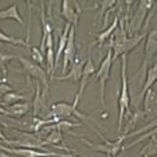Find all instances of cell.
Segmentation results:
<instances>
[{
  "mask_svg": "<svg viewBox=\"0 0 157 157\" xmlns=\"http://www.w3.org/2000/svg\"><path fill=\"white\" fill-rule=\"evenodd\" d=\"M118 133L121 134L124 128V122L129 118L130 110V95L129 87H128V78H126V55L121 56V90L118 97Z\"/></svg>",
  "mask_w": 157,
  "mask_h": 157,
  "instance_id": "6da1fadb",
  "label": "cell"
},
{
  "mask_svg": "<svg viewBox=\"0 0 157 157\" xmlns=\"http://www.w3.org/2000/svg\"><path fill=\"white\" fill-rule=\"evenodd\" d=\"M157 52V30L153 28L152 31H149L148 35L145 38V47H144V58H142V62L138 70L134 73V75L130 77V81L138 79V83L142 86L146 77V71L149 69V65H151L152 59L156 56Z\"/></svg>",
  "mask_w": 157,
  "mask_h": 157,
  "instance_id": "7a4b0ae2",
  "label": "cell"
},
{
  "mask_svg": "<svg viewBox=\"0 0 157 157\" xmlns=\"http://www.w3.org/2000/svg\"><path fill=\"white\" fill-rule=\"evenodd\" d=\"M13 133L17 136L16 140H7L4 144L10 148H20V149H40L42 152L46 151V145L39 133H31V132H22L13 130Z\"/></svg>",
  "mask_w": 157,
  "mask_h": 157,
  "instance_id": "3957f363",
  "label": "cell"
},
{
  "mask_svg": "<svg viewBox=\"0 0 157 157\" xmlns=\"http://www.w3.org/2000/svg\"><path fill=\"white\" fill-rule=\"evenodd\" d=\"M17 60L22 65L23 73L24 75L27 77V81H30V78H34V79L39 81L42 85H43V90H42V95L47 98L48 95V87H50V81H48V75L47 73L43 70V67L40 65H36L33 60H30L28 58H24L22 55H17Z\"/></svg>",
  "mask_w": 157,
  "mask_h": 157,
  "instance_id": "277c9868",
  "label": "cell"
},
{
  "mask_svg": "<svg viewBox=\"0 0 157 157\" xmlns=\"http://www.w3.org/2000/svg\"><path fill=\"white\" fill-rule=\"evenodd\" d=\"M155 3L156 2H153V0H141V2L138 3V8L136 10L133 16H132L128 22H125V19H124L125 24H126L128 36H136V35H138V33L142 30L145 17L148 15L149 10L152 8Z\"/></svg>",
  "mask_w": 157,
  "mask_h": 157,
  "instance_id": "5b68a950",
  "label": "cell"
},
{
  "mask_svg": "<svg viewBox=\"0 0 157 157\" xmlns=\"http://www.w3.org/2000/svg\"><path fill=\"white\" fill-rule=\"evenodd\" d=\"M79 137H81V141L83 142L85 145H87L91 151L105 153L106 156H110V157H116L117 155H120V153L122 152V144L125 141V138H124L122 134L120 136L117 141L105 140V142H102V144H93L91 141H89V140L85 138L83 134H79Z\"/></svg>",
  "mask_w": 157,
  "mask_h": 157,
  "instance_id": "8992f818",
  "label": "cell"
},
{
  "mask_svg": "<svg viewBox=\"0 0 157 157\" xmlns=\"http://www.w3.org/2000/svg\"><path fill=\"white\" fill-rule=\"evenodd\" d=\"M113 60H112V50H108L105 59L101 62L99 69L95 73V79L98 81V87H99V102L101 106H105V89H106V82L110 78V69H112Z\"/></svg>",
  "mask_w": 157,
  "mask_h": 157,
  "instance_id": "52a82bcc",
  "label": "cell"
},
{
  "mask_svg": "<svg viewBox=\"0 0 157 157\" xmlns=\"http://www.w3.org/2000/svg\"><path fill=\"white\" fill-rule=\"evenodd\" d=\"M146 35H148V33L138 34V35H136V36H128L126 39H125L124 43L113 47L112 48V60L114 62L117 58H120V56H122V55H126L128 52L133 51V50L140 44V42L144 40V39L146 38Z\"/></svg>",
  "mask_w": 157,
  "mask_h": 157,
  "instance_id": "ba28073f",
  "label": "cell"
},
{
  "mask_svg": "<svg viewBox=\"0 0 157 157\" xmlns=\"http://www.w3.org/2000/svg\"><path fill=\"white\" fill-rule=\"evenodd\" d=\"M77 56V47H75V28L73 26L70 27L69 36H67L66 47L63 51V66H62V74L65 75L69 70V66L74 62Z\"/></svg>",
  "mask_w": 157,
  "mask_h": 157,
  "instance_id": "9c48e42d",
  "label": "cell"
},
{
  "mask_svg": "<svg viewBox=\"0 0 157 157\" xmlns=\"http://www.w3.org/2000/svg\"><path fill=\"white\" fill-rule=\"evenodd\" d=\"M94 74H95V66H94V62H93V58H91V46H89L87 58H86V60H85L83 70H82L79 90H78V93H77V95L79 98L82 97V94H83V91H85V89H86V86L91 82L93 78H94Z\"/></svg>",
  "mask_w": 157,
  "mask_h": 157,
  "instance_id": "30bf717a",
  "label": "cell"
},
{
  "mask_svg": "<svg viewBox=\"0 0 157 157\" xmlns=\"http://www.w3.org/2000/svg\"><path fill=\"white\" fill-rule=\"evenodd\" d=\"M142 112L145 117H151L152 120L156 118V109H157V95H156V87L152 86L142 97Z\"/></svg>",
  "mask_w": 157,
  "mask_h": 157,
  "instance_id": "8fae6325",
  "label": "cell"
},
{
  "mask_svg": "<svg viewBox=\"0 0 157 157\" xmlns=\"http://www.w3.org/2000/svg\"><path fill=\"white\" fill-rule=\"evenodd\" d=\"M156 79H157V65H156V63H152V66L148 69V71H146L145 82L142 83V89H141L140 94H138L137 98H136V103H134L136 108L134 109L140 108V102L142 101V97H144V94L153 86V85L156 83Z\"/></svg>",
  "mask_w": 157,
  "mask_h": 157,
  "instance_id": "7c38bea8",
  "label": "cell"
},
{
  "mask_svg": "<svg viewBox=\"0 0 157 157\" xmlns=\"http://www.w3.org/2000/svg\"><path fill=\"white\" fill-rule=\"evenodd\" d=\"M83 65H85V60H82L81 58L75 56L74 62L70 65V71H69V73H66L65 75L54 77V79H56V81H67V79H71V81H74V82L81 81L82 70H83Z\"/></svg>",
  "mask_w": 157,
  "mask_h": 157,
  "instance_id": "4fadbf2b",
  "label": "cell"
},
{
  "mask_svg": "<svg viewBox=\"0 0 157 157\" xmlns=\"http://www.w3.org/2000/svg\"><path fill=\"white\" fill-rule=\"evenodd\" d=\"M60 16H62L69 24H71L74 28H77L78 22H79V15H78L75 8H74L73 2L63 0L62 7H60Z\"/></svg>",
  "mask_w": 157,
  "mask_h": 157,
  "instance_id": "5bb4252c",
  "label": "cell"
},
{
  "mask_svg": "<svg viewBox=\"0 0 157 157\" xmlns=\"http://www.w3.org/2000/svg\"><path fill=\"white\" fill-rule=\"evenodd\" d=\"M46 97L42 95V89H40V83L36 85V90H35V95L33 99V103H31V108H33V118H39L38 116H40L42 113L44 112L46 109Z\"/></svg>",
  "mask_w": 157,
  "mask_h": 157,
  "instance_id": "9a60e30c",
  "label": "cell"
},
{
  "mask_svg": "<svg viewBox=\"0 0 157 157\" xmlns=\"http://www.w3.org/2000/svg\"><path fill=\"white\" fill-rule=\"evenodd\" d=\"M70 27H71V24L66 23V24H65V28H63V33L60 34V36H59L58 48H56V51H55V56H54V73H55L56 67H58V65H59L60 56H62L63 51H65V47H66V42H67V36H69Z\"/></svg>",
  "mask_w": 157,
  "mask_h": 157,
  "instance_id": "2e32d148",
  "label": "cell"
},
{
  "mask_svg": "<svg viewBox=\"0 0 157 157\" xmlns=\"http://www.w3.org/2000/svg\"><path fill=\"white\" fill-rule=\"evenodd\" d=\"M144 118H145V114H144V112H142V109L141 108L134 109L133 112L130 113L129 118L125 121V126L122 128V132H121V133H122L124 136L128 134V133H129V130L133 129L136 125L140 122L141 120H144Z\"/></svg>",
  "mask_w": 157,
  "mask_h": 157,
  "instance_id": "e0dca14e",
  "label": "cell"
},
{
  "mask_svg": "<svg viewBox=\"0 0 157 157\" xmlns=\"http://www.w3.org/2000/svg\"><path fill=\"white\" fill-rule=\"evenodd\" d=\"M30 109H31V103L27 101L17 102V103H13V105L7 106V112H8L10 117H19V118L26 116L30 112Z\"/></svg>",
  "mask_w": 157,
  "mask_h": 157,
  "instance_id": "ac0fdd59",
  "label": "cell"
},
{
  "mask_svg": "<svg viewBox=\"0 0 157 157\" xmlns=\"http://www.w3.org/2000/svg\"><path fill=\"white\" fill-rule=\"evenodd\" d=\"M121 12H122V10H120V12L116 15V17L113 19V23L110 24V26L106 28L105 31H102V33H99V34L97 35V44H98V47H99V51H102L103 43L108 40V38L113 34V31L116 30V27L118 26V20H120V17H121Z\"/></svg>",
  "mask_w": 157,
  "mask_h": 157,
  "instance_id": "d6986e66",
  "label": "cell"
},
{
  "mask_svg": "<svg viewBox=\"0 0 157 157\" xmlns=\"http://www.w3.org/2000/svg\"><path fill=\"white\" fill-rule=\"evenodd\" d=\"M7 19H13V20H16V22H19L20 26H24V20H23V17L20 16L16 3H13L8 8L0 11V20H7Z\"/></svg>",
  "mask_w": 157,
  "mask_h": 157,
  "instance_id": "ffe728a7",
  "label": "cell"
},
{
  "mask_svg": "<svg viewBox=\"0 0 157 157\" xmlns=\"http://www.w3.org/2000/svg\"><path fill=\"white\" fill-rule=\"evenodd\" d=\"M43 141H44V145L48 146H58V144H62V146L66 148V144H65V140H63V136H62V132L59 130H51L46 134V137H43Z\"/></svg>",
  "mask_w": 157,
  "mask_h": 157,
  "instance_id": "44dd1931",
  "label": "cell"
},
{
  "mask_svg": "<svg viewBox=\"0 0 157 157\" xmlns=\"http://www.w3.org/2000/svg\"><path fill=\"white\" fill-rule=\"evenodd\" d=\"M26 95H24L23 91H10L7 93V94H4L2 97V105H13V103H17V102H23L26 101Z\"/></svg>",
  "mask_w": 157,
  "mask_h": 157,
  "instance_id": "7402d4cb",
  "label": "cell"
},
{
  "mask_svg": "<svg viewBox=\"0 0 157 157\" xmlns=\"http://www.w3.org/2000/svg\"><path fill=\"white\" fill-rule=\"evenodd\" d=\"M140 155L141 157H155L157 155V140H156V136H153L151 137V140H149L146 144L141 148L140 151Z\"/></svg>",
  "mask_w": 157,
  "mask_h": 157,
  "instance_id": "603a6c76",
  "label": "cell"
},
{
  "mask_svg": "<svg viewBox=\"0 0 157 157\" xmlns=\"http://www.w3.org/2000/svg\"><path fill=\"white\" fill-rule=\"evenodd\" d=\"M0 42H6V43H11V44H19V46H24L30 50L31 44H28L26 40L20 38H13V36H10V35L4 34V31H2V27H0Z\"/></svg>",
  "mask_w": 157,
  "mask_h": 157,
  "instance_id": "cb8c5ba5",
  "label": "cell"
},
{
  "mask_svg": "<svg viewBox=\"0 0 157 157\" xmlns=\"http://www.w3.org/2000/svg\"><path fill=\"white\" fill-rule=\"evenodd\" d=\"M153 136H156V128H155V129H151L149 132H145V133L140 134V136H138V138H137V140L132 141L130 144L122 145V151H126V149H130L132 146H136L137 144H140V142H142V141H148V138L153 137Z\"/></svg>",
  "mask_w": 157,
  "mask_h": 157,
  "instance_id": "d4e9b609",
  "label": "cell"
},
{
  "mask_svg": "<svg viewBox=\"0 0 157 157\" xmlns=\"http://www.w3.org/2000/svg\"><path fill=\"white\" fill-rule=\"evenodd\" d=\"M16 58H17V55L7 54V52L0 51V70H2L3 78H7V65H8L12 59H16Z\"/></svg>",
  "mask_w": 157,
  "mask_h": 157,
  "instance_id": "484cf974",
  "label": "cell"
},
{
  "mask_svg": "<svg viewBox=\"0 0 157 157\" xmlns=\"http://www.w3.org/2000/svg\"><path fill=\"white\" fill-rule=\"evenodd\" d=\"M31 55H33V59H34V62L36 63H43L44 62V56H43V54L40 52V50H39L38 47H35V46H31Z\"/></svg>",
  "mask_w": 157,
  "mask_h": 157,
  "instance_id": "4316f807",
  "label": "cell"
},
{
  "mask_svg": "<svg viewBox=\"0 0 157 157\" xmlns=\"http://www.w3.org/2000/svg\"><path fill=\"white\" fill-rule=\"evenodd\" d=\"M12 90H13V89L11 86H8L7 83H2V85H0V97H3L4 94H7V93H10Z\"/></svg>",
  "mask_w": 157,
  "mask_h": 157,
  "instance_id": "83f0119b",
  "label": "cell"
},
{
  "mask_svg": "<svg viewBox=\"0 0 157 157\" xmlns=\"http://www.w3.org/2000/svg\"><path fill=\"white\" fill-rule=\"evenodd\" d=\"M62 157H81L77 153H62Z\"/></svg>",
  "mask_w": 157,
  "mask_h": 157,
  "instance_id": "f1b7e54d",
  "label": "cell"
},
{
  "mask_svg": "<svg viewBox=\"0 0 157 157\" xmlns=\"http://www.w3.org/2000/svg\"><path fill=\"white\" fill-rule=\"evenodd\" d=\"M0 140H2L3 142H6V141H7V137L4 136V133L2 132V124H0Z\"/></svg>",
  "mask_w": 157,
  "mask_h": 157,
  "instance_id": "f546056e",
  "label": "cell"
},
{
  "mask_svg": "<svg viewBox=\"0 0 157 157\" xmlns=\"http://www.w3.org/2000/svg\"><path fill=\"white\" fill-rule=\"evenodd\" d=\"M0 157H13V156L8 155V153H6V152H3V151H0Z\"/></svg>",
  "mask_w": 157,
  "mask_h": 157,
  "instance_id": "4dcf8cb0",
  "label": "cell"
},
{
  "mask_svg": "<svg viewBox=\"0 0 157 157\" xmlns=\"http://www.w3.org/2000/svg\"><path fill=\"white\" fill-rule=\"evenodd\" d=\"M7 82H8V81H7V78H0V85H2V83H7Z\"/></svg>",
  "mask_w": 157,
  "mask_h": 157,
  "instance_id": "1f68e13d",
  "label": "cell"
},
{
  "mask_svg": "<svg viewBox=\"0 0 157 157\" xmlns=\"http://www.w3.org/2000/svg\"><path fill=\"white\" fill-rule=\"evenodd\" d=\"M108 157H110V156H108Z\"/></svg>",
  "mask_w": 157,
  "mask_h": 157,
  "instance_id": "d6a6232c",
  "label": "cell"
},
{
  "mask_svg": "<svg viewBox=\"0 0 157 157\" xmlns=\"http://www.w3.org/2000/svg\"><path fill=\"white\" fill-rule=\"evenodd\" d=\"M144 157H145V156H144Z\"/></svg>",
  "mask_w": 157,
  "mask_h": 157,
  "instance_id": "836d02e7",
  "label": "cell"
}]
</instances>
